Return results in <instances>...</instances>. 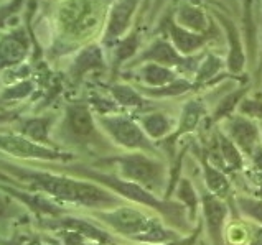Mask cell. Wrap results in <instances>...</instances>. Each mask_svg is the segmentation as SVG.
I'll use <instances>...</instances> for the list:
<instances>
[{"instance_id":"obj_1","label":"cell","mask_w":262,"mask_h":245,"mask_svg":"<svg viewBox=\"0 0 262 245\" xmlns=\"http://www.w3.org/2000/svg\"><path fill=\"white\" fill-rule=\"evenodd\" d=\"M4 169L12 176L25 181L32 189L43 191L47 194L63 199V201L88 206V207H111L119 203L117 196H112V192L96 186L93 183H84L79 180L59 176L45 172H33L15 165H7L4 161Z\"/></svg>"},{"instance_id":"obj_2","label":"cell","mask_w":262,"mask_h":245,"mask_svg":"<svg viewBox=\"0 0 262 245\" xmlns=\"http://www.w3.org/2000/svg\"><path fill=\"white\" fill-rule=\"evenodd\" d=\"M68 173H74L78 176H84L89 181H97L104 184L106 188H109L111 191L117 192L122 198L129 199V201H134L137 204H144L147 207H152V209H157L163 217L167 219V222L170 220V224H173L180 229L186 231V224H185V207L182 204L177 203H167V201H160L157 199L155 194H152V191L145 189L140 184L124 180V178H119L114 175H106V173H99L94 172V169L89 168H83V166H74V168H66Z\"/></svg>"},{"instance_id":"obj_3","label":"cell","mask_w":262,"mask_h":245,"mask_svg":"<svg viewBox=\"0 0 262 245\" xmlns=\"http://www.w3.org/2000/svg\"><path fill=\"white\" fill-rule=\"evenodd\" d=\"M102 222H106L119 234L134 237L137 240L144 242H163L175 239V234L165 231L159 220L148 219L145 214L134 209V207H117V209L102 211L96 214Z\"/></svg>"},{"instance_id":"obj_4","label":"cell","mask_w":262,"mask_h":245,"mask_svg":"<svg viewBox=\"0 0 262 245\" xmlns=\"http://www.w3.org/2000/svg\"><path fill=\"white\" fill-rule=\"evenodd\" d=\"M112 161L119 165V173L124 180L137 183L148 191H160L165 186V165L145 153L122 155V157H116Z\"/></svg>"},{"instance_id":"obj_5","label":"cell","mask_w":262,"mask_h":245,"mask_svg":"<svg viewBox=\"0 0 262 245\" xmlns=\"http://www.w3.org/2000/svg\"><path fill=\"white\" fill-rule=\"evenodd\" d=\"M101 124L104 125L111 137L116 140L119 145H122L130 150H142V152H154L155 148L147 138L145 132L142 130L137 124L125 117H102Z\"/></svg>"},{"instance_id":"obj_6","label":"cell","mask_w":262,"mask_h":245,"mask_svg":"<svg viewBox=\"0 0 262 245\" xmlns=\"http://www.w3.org/2000/svg\"><path fill=\"white\" fill-rule=\"evenodd\" d=\"M2 150L15 155L20 158H36V160H61L64 155L58 153L51 148L43 146L33 140L20 137V135H4L2 137Z\"/></svg>"},{"instance_id":"obj_7","label":"cell","mask_w":262,"mask_h":245,"mask_svg":"<svg viewBox=\"0 0 262 245\" xmlns=\"http://www.w3.org/2000/svg\"><path fill=\"white\" fill-rule=\"evenodd\" d=\"M201 204H203L205 220L208 227V234L211 237L214 245H224L223 240V226L228 216V207L221 201V198L214 196L213 192L201 194Z\"/></svg>"},{"instance_id":"obj_8","label":"cell","mask_w":262,"mask_h":245,"mask_svg":"<svg viewBox=\"0 0 262 245\" xmlns=\"http://www.w3.org/2000/svg\"><path fill=\"white\" fill-rule=\"evenodd\" d=\"M228 137L236 143L243 153L252 157L254 150L259 146V130L256 124L244 117H231L228 122Z\"/></svg>"},{"instance_id":"obj_9","label":"cell","mask_w":262,"mask_h":245,"mask_svg":"<svg viewBox=\"0 0 262 245\" xmlns=\"http://www.w3.org/2000/svg\"><path fill=\"white\" fill-rule=\"evenodd\" d=\"M68 127L74 137L88 138L94 135V120L86 106H71L68 109Z\"/></svg>"},{"instance_id":"obj_10","label":"cell","mask_w":262,"mask_h":245,"mask_svg":"<svg viewBox=\"0 0 262 245\" xmlns=\"http://www.w3.org/2000/svg\"><path fill=\"white\" fill-rule=\"evenodd\" d=\"M137 5V0H121L112 10L109 28H107V36L109 38H116L121 35L124 30L129 25L130 15Z\"/></svg>"},{"instance_id":"obj_11","label":"cell","mask_w":262,"mask_h":245,"mask_svg":"<svg viewBox=\"0 0 262 245\" xmlns=\"http://www.w3.org/2000/svg\"><path fill=\"white\" fill-rule=\"evenodd\" d=\"M203 172H205V180L208 189L218 198H226L231 191L228 178L221 173L220 169H216L213 165H209L206 160H203Z\"/></svg>"},{"instance_id":"obj_12","label":"cell","mask_w":262,"mask_h":245,"mask_svg":"<svg viewBox=\"0 0 262 245\" xmlns=\"http://www.w3.org/2000/svg\"><path fill=\"white\" fill-rule=\"evenodd\" d=\"M201 115H203V106L200 102H188L183 109V115L182 120H180L178 130L170 137V143H173V140H177L180 135H185L191 130H194V127L198 125Z\"/></svg>"},{"instance_id":"obj_13","label":"cell","mask_w":262,"mask_h":245,"mask_svg":"<svg viewBox=\"0 0 262 245\" xmlns=\"http://www.w3.org/2000/svg\"><path fill=\"white\" fill-rule=\"evenodd\" d=\"M218 146L223 161L231 169H241L243 168V155L241 150L236 146V143L231 140L226 133H218Z\"/></svg>"},{"instance_id":"obj_14","label":"cell","mask_w":262,"mask_h":245,"mask_svg":"<svg viewBox=\"0 0 262 245\" xmlns=\"http://www.w3.org/2000/svg\"><path fill=\"white\" fill-rule=\"evenodd\" d=\"M144 59H150V61L160 63V64H167V66H173V64H182L183 59L178 56V53L170 46L168 43L159 41L155 43L154 46L144 55Z\"/></svg>"},{"instance_id":"obj_15","label":"cell","mask_w":262,"mask_h":245,"mask_svg":"<svg viewBox=\"0 0 262 245\" xmlns=\"http://www.w3.org/2000/svg\"><path fill=\"white\" fill-rule=\"evenodd\" d=\"M58 226L61 227H66V229H71V231L74 232H79L81 235L84 237H89V239L93 240H97V242H107L109 237L104 234L102 231H99V229H96L94 226H91L89 222L86 220H81V219H71V217H63L61 220L58 222Z\"/></svg>"},{"instance_id":"obj_16","label":"cell","mask_w":262,"mask_h":245,"mask_svg":"<svg viewBox=\"0 0 262 245\" xmlns=\"http://www.w3.org/2000/svg\"><path fill=\"white\" fill-rule=\"evenodd\" d=\"M170 32H171V40H173L177 50L182 51V53H191V51L198 50L205 41L201 36H196L194 33L186 32L185 28H180L175 25H171Z\"/></svg>"},{"instance_id":"obj_17","label":"cell","mask_w":262,"mask_h":245,"mask_svg":"<svg viewBox=\"0 0 262 245\" xmlns=\"http://www.w3.org/2000/svg\"><path fill=\"white\" fill-rule=\"evenodd\" d=\"M89 12V4L86 0H71L63 9V21L71 28H76Z\"/></svg>"},{"instance_id":"obj_18","label":"cell","mask_w":262,"mask_h":245,"mask_svg":"<svg viewBox=\"0 0 262 245\" xmlns=\"http://www.w3.org/2000/svg\"><path fill=\"white\" fill-rule=\"evenodd\" d=\"M144 79L150 86H165L168 83H175V74L163 68V66L154 63L144 68Z\"/></svg>"},{"instance_id":"obj_19","label":"cell","mask_w":262,"mask_h":245,"mask_svg":"<svg viewBox=\"0 0 262 245\" xmlns=\"http://www.w3.org/2000/svg\"><path fill=\"white\" fill-rule=\"evenodd\" d=\"M27 50L24 43L17 38H7L2 43V63L5 64H17L25 58Z\"/></svg>"},{"instance_id":"obj_20","label":"cell","mask_w":262,"mask_h":245,"mask_svg":"<svg viewBox=\"0 0 262 245\" xmlns=\"http://www.w3.org/2000/svg\"><path fill=\"white\" fill-rule=\"evenodd\" d=\"M144 132L152 138H162L170 132V122L162 114H152L142 120Z\"/></svg>"},{"instance_id":"obj_21","label":"cell","mask_w":262,"mask_h":245,"mask_svg":"<svg viewBox=\"0 0 262 245\" xmlns=\"http://www.w3.org/2000/svg\"><path fill=\"white\" fill-rule=\"evenodd\" d=\"M97 66H102V55L99 48L96 46H91L84 50L83 53L79 55V58L76 59V64H74V72L81 76V74H84L88 69H93V68H97Z\"/></svg>"},{"instance_id":"obj_22","label":"cell","mask_w":262,"mask_h":245,"mask_svg":"<svg viewBox=\"0 0 262 245\" xmlns=\"http://www.w3.org/2000/svg\"><path fill=\"white\" fill-rule=\"evenodd\" d=\"M48 127L50 118H33L25 124L24 133L27 138L33 140L36 143H48Z\"/></svg>"},{"instance_id":"obj_23","label":"cell","mask_w":262,"mask_h":245,"mask_svg":"<svg viewBox=\"0 0 262 245\" xmlns=\"http://www.w3.org/2000/svg\"><path fill=\"white\" fill-rule=\"evenodd\" d=\"M226 28L229 32V40H231V53H229V58H228V66H229V71L233 72H239L243 69L244 66V55L241 51V46H239V40L236 36V30H233L231 27V21H226Z\"/></svg>"},{"instance_id":"obj_24","label":"cell","mask_w":262,"mask_h":245,"mask_svg":"<svg viewBox=\"0 0 262 245\" xmlns=\"http://www.w3.org/2000/svg\"><path fill=\"white\" fill-rule=\"evenodd\" d=\"M178 18H180V23L190 30H196V32H200V30L206 28L205 15L198 9H193V7H183Z\"/></svg>"},{"instance_id":"obj_25","label":"cell","mask_w":262,"mask_h":245,"mask_svg":"<svg viewBox=\"0 0 262 245\" xmlns=\"http://www.w3.org/2000/svg\"><path fill=\"white\" fill-rule=\"evenodd\" d=\"M177 194L180 198V201L190 209V217L193 219L194 214H196L198 199H196V192H194V188L191 186V183L188 180H180Z\"/></svg>"},{"instance_id":"obj_26","label":"cell","mask_w":262,"mask_h":245,"mask_svg":"<svg viewBox=\"0 0 262 245\" xmlns=\"http://www.w3.org/2000/svg\"><path fill=\"white\" fill-rule=\"evenodd\" d=\"M112 95H114L116 101L119 104H122V106L134 107V106H142V104H144L140 95L129 86H114L112 87Z\"/></svg>"},{"instance_id":"obj_27","label":"cell","mask_w":262,"mask_h":245,"mask_svg":"<svg viewBox=\"0 0 262 245\" xmlns=\"http://www.w3.org/2000/svg\"><path fill=\"white\" fill-rule=\"evenodd\" d=\"M236 201H237L239 209H241L246 216H249L254 220H257L259 224H262V201L252 199V198H246V196H239Z\"/></svg>"},{"instance_id":"obj_28","label":"cell","mask_w":262,"mask_h":245,"mask_svg":"<svg viewBox=\"0 0 262 245\" xmlns=\"http://www.w3.org/2000/svg\"><path fill=\"white\" fill-rule=\"evenodd\" d=\"M243 92L244 91H241V92H237V94H231L229 97H226L223 102H221V106H220V109L216 110V115H214V118H220V117H224L226 114H229L231 110H233V107L236 106V102L241 99V95H243Z\"/></svg>"},{"instance_id":"obj_29","label":"cell","mask_w":262,"mask_h":245,"mask_svg":"<svg viewBox=\"0 0 262 245\" xmlns=\"http://www.w3.org/2000/svg\"><path fill=\"white\" fill-rule=\"evenodd\" d=\"M190 89V84L188 83H185V81H182V83H171L168 87H163V91L162 89H157V91H154L152 94L154 95H177V94H182L185 91H188Z\"/></svg>"},{"instance_id":"obj_30","label":"cell","mask_w":262,"mask_h":245,"mask_svg":"<svg viewBox=\"0 0 262 245\" xmlns=\"http://www.w3.org/2000/svg\"><path fill=\"white\" fill-rule=\"evenodd\" d=\"M137 48V38H129V40H125L121 46H119L117 50V58L119 59H125V58H129L130 55H134V51H136Z\"/></svg>"},{"instance_id":"obj_31","label":"cell","mask_w":262,"mask_h":245,"mask_svg":"<svg viewBox=\"0 0 262 245\" xmlns=\"http://www.w3.org/2000/svg\"><path fill=\"white\" fill-rule=\"evenodd\" d=\"M30 91H32V84L30 83H21L18 86L12 87L10 91H7L4 94V97H10V99H15V97H25V95L30 94Z\"/></svg>"},{"instance_id":"obj_32","label":"cell","mask_w":262,"mask_h":245,"mask_svg":"<svg viewBox=\"0 0 262 245\" xmlns=\"http://www.w3.org/2000/svg\"><path fill=\"white\" fill-rule=\"evenodd\" d=\"M241 110L251 117H262V104L256 101H244Z\"/></svg>"},{"instance_id":"obj_33","label":"cell","mask_w":262,"mask_h":245,"mask_svg":"<svg viewBox=\"0 0 262 245\" xmlns=\"http://www.w3.org/2000/svg\"><path fill=\"white\" fill-rule=\"evenodd\" d=\"M218 68H220V61H218V59L209 58V61H206L203 66H201V69H200V79L213 76V74L216 72V69H218Z\"/></svg>"},{"instance_id":"obj_34","label":"cell","mask_w":262,"mask_h":245,"mask_svg":"<svg viewBox=\"0 0 262 245\" xmlns=\"http://www.w3.org/2000/svg\"><path fill=\"white\" fill-rule=\"evenodd\" d=\"M249 245H262V231H256V232H254Z\"/></svg>"},{"instance_id":"obj_35","label":"cell","mask_w":262,"mask_h":245,"mask_svg":"<svg viewBox=\"0 0 262 245\" xmlns=\"http://www.w3.org/2000/svg\"><path fill=\"white\" fill-rule=\"evenodd\" d=\"M251 2H252V0H244V4H246V12H249V7H251Z\"/></svg>"},{"instance_id":"obj_36","label":"cell","mask_w":262,"mask_h":245,"mask_svg":"<svg viewBox=\"0 0 262 245\" xmlns=\"http://www.w3.org/2000/svg\"><path fill=\"white\" fill-rule=\"evenodd\" d=\"M32 245H40V243H36V242H33V243H32Z\"/></svg>"}]
</instances>
